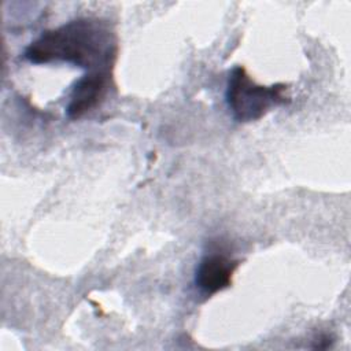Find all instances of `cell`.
Returning <instances> with one entry per match:
<instances>
[{
  "label": "cell",
  "instance_id": "1",
  "mask_svg": "<svg viewBox=\"0 0 351 351\" xmlns=\"http://www.w3.org/2000/svg\"><path fill=\"white\" fill-rule=\"evenodd\" d=\"M117 51L115 33L106 21L78 18L43 33L26 47L23 58L34 64L55 60L96 71L111 70Z\"/></svg>",
  "mask_w": 351,
  "mask_h": 351
},
{
  "label": "cell",
  "instance_id": "2",
  "mask_svg": "<svg viewBox=\"0 0 351 351\" xmlns=\"http://www.w3.org/2000/svg\"><path fill=\"white\" fill-rule=\"evenodd\" d=\"M287 89L285 84L258 85L244 67L236 66L229 73L225 97L236 121L251 122L261 119L271 108L289 103Z\"/></svg>",
  "mask_w": 351,
  "mask_h": 351
},
{
  "label": "cell",
  "instance_id": "3",
  "mask_svg": "<svg viewBox=\"0 0 351 351\" xmlns=\"http://www.w3.org/2000/svg\"><path fill=\"white\" fill-rule=\"evenodd\" d=\"M111 70L88 71L73 86L66 114L70 119H80L95 110L104 99L110 85Z\"/></svg>",
  "mask_w": 351,
  "mask_h": 351
},
{
  "label": "cell",
  "instance_id": "4",
  "mask_svg": "<svg viewBox=\"0 0 351 351\" xmlns=\"http://www.w3.org/2000/svg\"><path fill=\"white\" fill-rule=\"evenodd\" d=\"M239 261L219 252L204 255L195 270V285L206 296H211L232 284Z\"/></svg>",
  "mask_w": 351,
  "mask_h": 351
}]
</instances>
